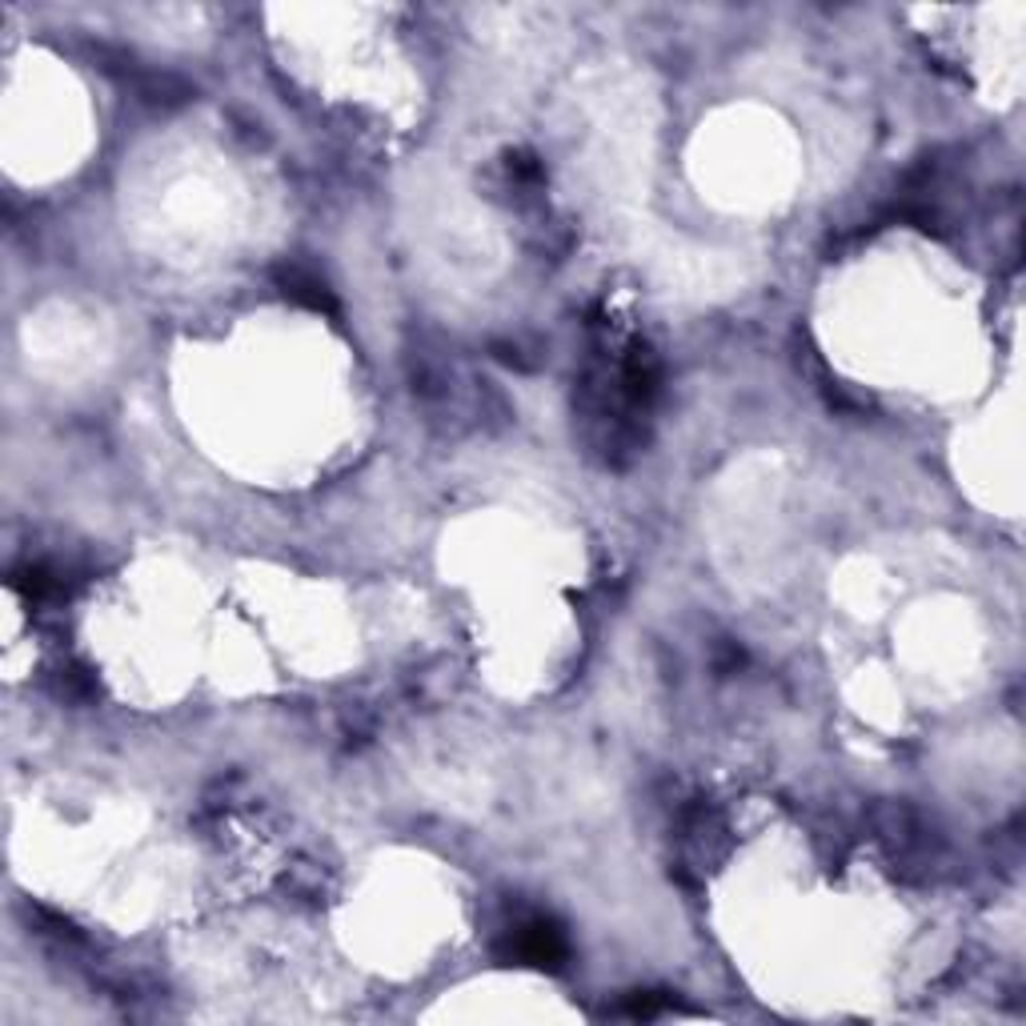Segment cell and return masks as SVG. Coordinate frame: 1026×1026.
<instances>
[{"mask_svg": "<svg viewBox=\"0 0 1026 1026\" xmlns=\"http://www.w3.org/2000/svg\"><path fill=\"white\" fill-rule=\"evenodd\" d=\"M281 281H285V293L297 297V301H306V306H313V309H333L325 285L317 281V277L301 274V269H289V274H281Z\"/></svg>", "mask_w": 1026, "mask_h": 1026, "instance_id": "2", "label": "cell"}, {"mask_svg": "<svg viewBox=\"0 0 1026 1026\" xmlns=\"http://www.w3.org/2000/svg\"><path fill=\"white\" fill-rule=\"evenodd\" d=\"M513 954L525 962H542V966H554L562 954H566V942H562V930L554 922H525L513 934Z\"/></svg>", "mask_w": 1026, "mask_h": 1026, "instance_id": "1", "label": "cell"}]
</instances>
